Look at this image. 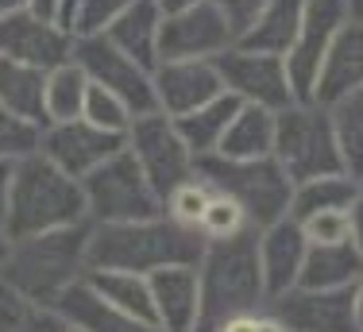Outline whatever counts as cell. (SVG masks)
<instances>
[{"mask_svg": "<svg viewBox=\"0 0 363 332\" xmlns=\"http://www.w3.org/2000/svg\"><path fill=\"white\" fill-rule=\"evenodd\" d=\"M197 275H201V328L197 332H213L224 321L240 317V313L267 309L255 228L232 236V240L205 243Z\"/></svg>", "mask_w": 363, "mask_h": 332, "instance_id": "3", "label": "cell"}, {"mask_svg": "<svg viewBox=\"0 0 363 332\" xmlns=\"http://www.w3.org/2000/svg\"><path fill=\"white\" fill-rule=\"evenodd\" d=\"M28 4L31 0H0V23L12 20V16H20V12H28Z\"/></svg>", "mask_w": 363, "mask_h": 332, "instance_id": "44", "label": "cell"}, {"mask_svg": "<svg viewBox=\"0 0 363 332\" xmlns=\"http://www.w3.org/2000/svg\"><path fill=\"white\" fill-rule=\"evenodd\" d=\"M301 16H306V0H271L263 8V16L240 35V47L286 58L294 39H298V31H301Z\"/></svg>", "mask_w": 363, "mask_h": 332, "instance_id": "24", "label": "cell"}, {"mask_svg": "<svg viewBox=\"0 0 363 332\" xmlns=\"http://www.w3.org/2000/svg\"><path fill=\"white\" fill-rule=\"evenodd\" d=\"M58 4H62V0H31L28 12H35V16H43V20L58 23Z\"/></svg>", "mask_w": 363, "mask_h": 332, "instance_id": "40", "label": "cell"}, {"mask_svg": "<svg viewBox=\"0 0 363 332\" xmlns=\"http://www.w3.org/2000/svg\"><path fill=\"white\" fill-rule=\"evenodd\" d=\"M128 151L140 162V170L147 174V182L155 186V194L167 197L174 186L189 182L197 174V159L186 147L178 124L162 112H147V116H135L132 128H128Z\"/></svg>", "mask_w": 363, "mask_h": 332, "instance_id": "8", "label": "cell"}, {"mask_svg": "<svg viewBox=\"0 0 363 332\" xmlns=\"http://www.w3.org/2000/svg\"><path fill=\"white\" fill-rule=\"evenodd\" d=\"M194 4H201V0H155V8H159L162 16H174L182 8H194Z\"/></svg>", "mask_w": 363, "mask_h": 332, "instance_id": "46", "label": "cell"}, {"mask_svg": "<svg viewBox=\"0 0 363 332\" xmlns=\"http://www.w3.org/2000/svg\"><path fill=\"white\" fill-rule=\"evenodd\" d=\"M213 332H290V328L282 325L271 309H255V313H240V317L224 321V325H217Z\"/></svg>", "mask_w": 363, "mask_h": 332, "instance_id": "39", "label": "cell"}, {"mask_svg": "<svg viewBox=\"0 0 363 332\" xmlns=\"http://www.w3.org/2000/svg\"><path fill=\"white\" fill-rule=\"evenodd\" d=\"M66 317L58 305H43L0 282V332H62Z\"/></svg>", "mask_w": 363, "mask_h": 332, "instance_id": "30", "label": "cell"}, {"mask_svg": "<svg viewBox=\"0 0 363 332\" xmlns=\"http://www.w3.org/2000/svg\"><path fill=\"white\" fill-rule=\"evenodd\" d=\"M348 8V20H363V0H340Z\"/></svg>", "mask_w": 363, "mask_h": 332, "instance_id": "48", "label": "cell"}, {"mask_svg": "<svg viewBox=\"0 0 363 332\" xmlns=\"http://www.w3.org/2000/svg\"><path fill=\"white\" fill-rule=\"evenodd\" d=\"M328 120H333V135H336V151H340L344 170L352 178H359L363 174V89L328 104Z\"/></svg>", "mask_w": 363, "mask_h": 332, "instance_id": "31", "label": "cell"}, {"mask_svg": "<svg viewBox=\"0 0 363 332\" xmlns=\"http://www.w3.org/2000/svg\"><path fill=\"white\" fill-rule=\"evenodd\" d=\"M43 89H47V70L12 62V58L0 55V109L16 112V116L31 120V124L47 128L43 116Z\"/></svg>", "mask_w": 363, "mask_h": 332, "instance_id": "27", "label": "cell"}, {"mask_svg": "<svg viewBox=\"0 0 363 332\" xmlns=\"http://www.w3.org/2000/svg\"><path fill=\"white\" fill-rule=\"evenodd\" d=\"M82 120H89V124H93V128H101V132L128 135V128H132L135 112L128 109V104L120 101L116 93H108V89H101V85H93V82H89V93H85Z\"/></svg>", "mask_w": 363, "mask_h": 332, "instance_id": "34", "label": "cell"}, {"mask_svg": "<svg viewBox=\"0 0 363 332\" xmlns=\"http://www.w3.org/2000/svg\"><path fill=\"white\" fill-rule=\"evenodd\" d=\"M159 31H162V12L155 8V0H128V8L105 31V39L124 50L128 58H135L140 66L155 70L159 66Z\"/></svg>", "mask_w": 363, "mask_h": 332, "instance_id": "20", "label": "cell"}, {"mask_svg": "<svg viewBox=\"0 0 363 332\" xmlns=\"http://www.w3.org/2000/svg\"><path fill=\"white\" fill-rule=\"evenodd\" d=\"M128 8V0H82L77 4V16L70 23V35L74 39H93V35H105L116 16Z\"/></svg>", "mask_w": 363, "mask_h": 332, "instance_id": "36", "label": "cell"}, {"mask_svg": "<svg viewBox=\"0 0 363 332\" xmlns=\"http://www.w3.org/2000/svg\"><path fill=\"white\" fill-rule=\"evenodd\" d=\"M77 4H82V0H62V4H58V28L62 31H70V23L77 16Z\"/></svg>", "mask_w": 363, "mask_h": 332, "instance_id": "42", "label": "cell"}, {"mask_svg": "<svg viewBox=\"0 0 363 332\" xmlns=\"http://www.w3.org/2000/svg\"><path fill=\"white\" fill-rule=\"evenodd\" d=\"M58 313L66 317V325H74L82 332H159L155 325H147V321L128 317V313L112 309L108 301H101L97 294L85 286V278L58 298Z\"/></svg>", "mask_w": 363, "mask_h": 332, "instance_id": "21", "label": "cell"}, {"mask_svg": "<svg viewBox=\"0 0 363 332\" xmlns=\"http://www.w3.org/2000/svg\"><path fill=\"white\" fill-rule=\"evenodd\" d=\"M197 174L217 194L236 201L255 232L282 221V216H290L294 182L274 162V155L271 159H220V155H209V159L197 162Z\"/></svg>", "mask_w": 363, "mask_h": 332, "instance_id": "5", "label": "cell"}, {"mask_svg": "<svg viewBox=\"0 0 363 332\" xmlns=\"http://www.w3.org/2000/svg\"><path fill=\"white\" fill-rule=\"evenodd\" d=\"M213 197H217V189H213L201 174H194L189 182H182V186H174L162 197V213L174 224H182V228L197 232V224H201V216H205V209H209Z\"/></svg>", "mask_w": 363, "mask_h": 332, "instance_id": "32", "label": "cell"}, {"mask_svg": "<svg viewBox=\"0 0 363 332\" xmlns=\"http://www.w3.org/2000/svg\"><path fill=\"white\" fill-rule=\"evenodd\" d=\"M85 270H89V224H77L12 240V255L0 282L43 305H58V298L85 278Z\"/></svg>", "mask_w": 363, "mask_h": 332, "instance_id": "4", "label": "cell"}, {"mask_svg": "<svg viewBox=\"0 0 363 332\" xmlns=\"http://www.w3.org/2000/svg\"><path fill=\"white\" fill-rule=\"evenodd\" d=\"M8 255H12V236H8V228H4V221H0V278H4Z\"/></svg>", "mask_w": 363, "mask_h": 332, "instance_id": "47", "label": "cell"}, {"mask_svg": "<svg viewBox=\"0 0 363 332\" xmlns=\"http://www.w3.org/2000/svg\"><path fill=\"white\" fill-rule=\"evenodd\" d=\"M62 332H82V328H74V325H66V328H62Z\"/></svg>", "mask_w": 363, "mask_h": 332, "instance_id": "50", "label": "cell"}, {"mask_svg": "<svg viewBox=\"0 0 363 332\" xmlns=\"http://www.w3.org/2000/svg\"><path fill=\"white\" fill-rule=\"evenodd\" d=\"M8 186H12V166L0 162V221H4V209H8Z\"/></svg>", "mask_w": 363, "mask_h": 332, "instance_id": "43", "label": "cell"}, {"mask_svg": "<svg viewBox=\"0 0 363 332\" xmlns=\"http://www.w3.org/2000/svg\"><path fill=\"white\" fill-rule=\"evenodd\" d=\"M228 47H236L228 20L213 0H201L194 8H182L174 16H162L159 31V62H189V58H220Z\"/></svg>", "mask_w": 363, "mask_h": 332, "instance_id": "12", "label": "cell"}, {"mask_svg": "<svg viewBox=\"0 0 363 332\" xmlns=\"http://www.w3.org/2000/svg\"><path fill=\"white\" fill-rule=\"evenodd\" d=\"M348 23V8L340 0H306V16H301V31L294 39L290 55L282 58L290 74L294 101H313L317 77H321L325 55L333 47L336 31Z\"/></svg>", "mask_w": 363, "mask_h": 332, "instance_id": "11", "label": "cell"}, {"mask_svg": "<svg viewBox=\"0 0 363 332\" xmlns=\"http://www.w3.org/2000/svg\"><path fill=\"white\" fill-rule=\"evenodd\" d=\"M274 128H279V112L259 109V104H240V112L232 116L217 155L220 159H271Z\"/></svg>", "mask_w": 363, "mask_h": 332, "instance_id": "23", "label": "cell"}, {"mask_svg": "<svg viewBox=\"0 0 363 332\" xmlns=\"http://www.w3.org/2000/svg\"><path fill=\"white\" fill-rule=\"evenodd\" d=\"M70 58L85 70L93 85L116 93L135 116H147V112H159L155 104V82H151V70L140 66L135 58H128L120 47H112L105 35H93V39H74Z\"/></svg>", "mask_w": 363, "mask_h": 332, "instance_id": "9", "label": "cell"}, {"mask_svg": "<svg viewBox=\"0 0 363 332\" xmlns=\"http://www.w3.org/2000/svg\"><path fill=\"white\" fill-rule=\"evenodd\" d=\"M85 286L97 294L101 301H108L112 309L140 317L147 325H155V305H151V278L147 275H128V270H85ZM159 328V325H155Z\"/></svg>", "mask_w": 363, "mask_h": 332, "instance_id": "26", "label": "cell"}, {"mask_svg": "<svg viewBox=\"0 0 363 332\" xmlns=\"http://www.w3.org/2000/svg\"><path fill=\"white\" fill-rule=\"evenodd\" d=\"M363 278V259L356 243H309L298 286L306 290H352Z\"/></svg>", "mask_w": 363, "mask_h": 332, "instance_id": "22", "label": "cell"}, {"mask_svg": "<svg viewBox=\"0 0 363 332\" xmlns=\"http://www.w3.org/2000/svg\"><path fill=\"white\" fill-rule=\"evenodd\" d=\"M267 309L290 332H356L352 290H306V286H294L282 298L267 301Z\"/></svg>", "mask_w": 363, "mask_h": 332, "instance_id": "15", "label": "cell"}, {"mask_svg": "<svg viewBox=\"0 0 363 332\" xmlns=\"http://www.w3.org/2000/svg\"><path fill=\"white\" fill-rule=\"evenodd\" d=\"M352 243L363 259V201H356V209H352Z\"/></svg>", "mask_w": 363, "mask_h": 332, "instance_id": "41", "label": "cell"}, {"mask_svg": "<svg viewBox=\"0 0 363 332\" xmlns=\"http://www.w3.org/2000/svg\"><path fill=\"white\" fill-rule=\"evenodd\" d=\"M298 224L309 243H352V209L348 213H317Z\"/></svg>", "mask_w": 363, "mask_h": 332, "instance_id": "37", "label": "cell"}, {"mask_svg": "<svg viewBox=\"0 0 363 332\" xmlns=\"http://www.w3.org/2000/svg\"><path fill=\"white\" fill-rule=\"evenodd\" d=\"M82 189H85L89 224H132V221L162 216V197L155 194L140 162L132 159L128 143L105 166H97L89 178H82Z\"/></svg>", "mask_w": 363, "mask_h": 332, "instance_id": "7", "label": "cell"}, {"mask_svg": "<svg viewBox=\"0 0 363 332\" xmlns=\"http://www.w3.org/2000/svg\"><path fill=\"white\" fill-rule=\"evenodd\" d=\"M247 228H252V221L244 216V209H240L232 197L217 194L209 201V209H205L201 224H197V236H201L205 243H217V240H232V236H240Z\"/></svg>", "mask_w": 363, "mask_h": 332, "instance_id": "35", "label": "cell"}, {"mask_svg": "<svg viewBox=\"0 0 363 332\" xmlns=\"http://www.w3.org/2000/svg\"><path fill=\"white\" fill-rule=\"evenodd\" d=\"M356 186H359V201H363V174H359V178H356Z\"/></svg>", "mask_w": 363, "mask_h": 332, "instance_id": "49", "label": "cell"}, {"mask_svg": "<svg viewBox=\"0 0 363 332\" xmlns=\"http://www.w3.org/2000/svg\"><path fill=\"white\" fill-rule=\"evenodd\" d=\"M85 93H89V77H85V70L74 58L47 70V89H43V116H47V124L82 120Z\"/></svg>", "mask_w": 363, "mask_h": 332, "instance_id": "29", "label": "cell"}, {"mask_svg": "<svg viewBox=\"0 0 363 332\" xmlns=\"http://www.w3.org/2000/svg\"><path fill=\"white\" fill-rule=\"evenodd\" d=\"M274 162L286 170V178L294 186L344 170L340 151H336V135H333V120H328L325 104L294 101L279 112V128H274Z\"/></svg>", "mask_w": 363, "mask_h": 332, "instance_id": "6", "label": "cell"}, {"mask_svg": "<svg viewBox=\"0 0 363 332\" xmlns=\"http://www.w3.org/2000/svg\"><path fill=\"white\" fill-rule=\"evenodd\" d=\"M213 4L220 8V16L228 20V28H232V35H236V43H240V35L263 16V8L271 4V0H213Z\"/></svg>", "mask_w": 363, "mask_h": 332, "instance_id": "38", "label": "cell"}, {"mask_svg": "<svg viewBox=\"0 0 363 332\" xmlns=\"http://www.w3.org/2000/svg\"><path fill=\"white\" fill-rule=\"evenodd\" d=\"M151 82H155V104H159V112L170 116V120L186 116V112L201 109V104L217 101L224 93L217 62H205V58L159 62L151 70Z\"/></svg>", "mask_w": 363, "mask_h": 332, "instance_id": "14", "label": "cell"}, {"mask_svg": "<svg viewBox=\"0 0 363 332\" xmlns=\"http://www.w3.org/2000/svg\"><path fill=\"white\" fill-rule=\"evenodd\" d=\"M213 62H217L224 93H232L240 104H259V109H271V112H282L286 104H294L290 74L282 58L263 55V50H247L236 43Z\"/></svg>", "mask_w": 363, "mask_h": 332, "instance_id": "10", "label": "cell"}, {"mask_svg": "<svg viewBox=\"0 0 363 332\" xmlns=\"http://www.w3.org/2000/svg\"><path fill=\"white\" fill-rule=\"evenodd\" d=\"M359 201V186L352 174H325V178H309L294 186V201H290V216L306 221L317 213H348Z\"/></svg>", "mask_w": 363, "mask_h": 332, "instance_id": "28", "label": "cell"}, {"mask_svg": "<svg viewBox=\"0 0 363 332\" xmlns=\"http://www.w3.org/2000/svg\"><path fill=\"white\" fill-rule=\"evenodd\" d=\"M236 112H240V101L232 97V93H220L217 101H209V104H201V109H194V112H186V116L174 120L197 162L220 151V139H224V132H228V124H232Z\"/></svg>", "mask_w": 363, "mask_h": 332, "instance_id": "25", "label": "cell"}, {"mask_svg": "<svg viewBox=\"0 0 363 332\" xmlns=\"http://www.w3.org/2000/svg\"><path fill=\"white\" fill-rule=\"evenodd\" d=\"M306 255H309V240L294 216H282V221L259 228V267H263L267 301L282 298L286 290L298 286Z\"/></svg>", "mask_w": 363, "mask_h": 332, "instance_id": "17", "label": "cell"}, {"mask_svg": "<svg viewBox=\"0 0 363 332\" xmlns=\"http://www.w3.org/2000/svg\"><path fill=\"white\" fill-rule=\"evenodd\" d=\"M352 313H356V332H363V278L352 286Z\"/></svg>", "mask_w": 363, "mask_h": 332, "instance_id": "45", "label": "cell"}, {"mask_svg": "<svg viewBox=\"0 0 363 332\" xmlns=\"http://www.w3.org/2000/svg\"><path fill=\"white\" fill-rule=\"evenodd\" d=\"M39 147H43V124H31L16 112L0 109V162L16 166L31 159V155H39Z\"/></svg>", "mask_w": 363, "mask_h": 332, "instance_id": "33", "label": "cell"}, {"mask_svg": "<svg viewBox=\"0 0 363 332\" xmlns=\"http://www.w3.org/2000/svg\"><path fill=\"white\" fill-rule=\"evenodd\" d=\"M151 305L159 332H197L201 328V275H197V267L155 270Z\"/></svg>", "mask_w": 363, "mask_h": 332, "instance_id": "18", "label": "cell"}, {"mask_svg": "<svg viewBox=\"0 0 363 332\" xmlns=\"http://www.w3.org/2000/svg\"><path fill=\"white\" fill-rule=\"evenodd\" d=\"M205 240L174 224L167 213L132 224H89V270L147 275L167 267H197Z\"/></svg>", "mask_w": 363, "mask_h": 332, "instance_id": "1", "label": "cell"}, {"mask_svg": "<svg viewBox=\"0 0 363 332\" xmlns=\"http://www.w3.org/2000/svg\"><path fill=\"white\" fill-rule=\"evenodd\" d=\"M128 135H112L93 128L89 120H66V124H47L43 128V147L39 155L50 159L70 178H89L97 166H105L112 155H120Z\"/></svg>", "mask_w": 363, "mask_h": 332, "instance_id": "13", "label": "cell"}, {"mask_svg": "<svg viewBox=\"0 0 363 332\" xmlns=\"http://www.w3.org/2000/svg\"><path fill=\"white\" fill-rule=\"evenodd\" d=\"M359 89H363V20H348L336 31L333 47L325 55L313 101L328 109V104H336L340 97L359 93Z\"/></svg>", "mask_w": 363, "mask_h": 332, "instance_id": "19", "label": "cell"}, {"mask_svg": "<svg viewBox=\"0 0 363 332\" xmlns=\"http://www.w3.org/2000/svg\"><path fill=\"white\" fill-rule=\"evenodd\" d=\"M70 50H74V35L35 12H20L0 23V55L12 58V62L55 70L70 62Z\"/></svg>", "mask_w": 363, "mask_h": 332, "instance_id": "16", "label": "cell"}, {"mask_svg": "<svg viewBox=\"0 0 363 332\" xmlns=\"http://www.w3.org/2000/svg\"><path fill=\"white\" fill-rule=\"evenodd\" d=\"M77 224H89L82 182L62 174L43 155H31V159L12 166V186H8L4 209V228L12 240L77 228Z\"/></svg>", "mask_w": 363, "mask_h": 332, "instance_id": "2", "label": "cell"}]
</instances>
